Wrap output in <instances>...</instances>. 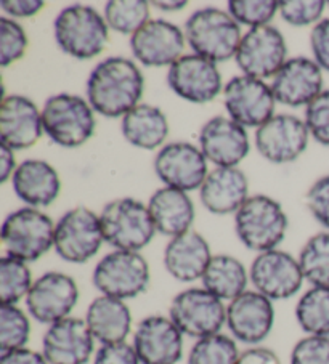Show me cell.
Instances as JSON below:
<instances>
[{"label": "cell", "instance_id": "cell-1", "mask_svg": "<svg viewBox=\"0 0 329 364\" xmlns=\"http://www.w3.org/2000/svg\"><path fill=\"white\" fill-rule=\"evenodd\" d=\"M145 77L134 60L110 56L92 69L87 79V102L108 119L124 117L140 105Z\"/></svg>", "mask_w": 329, "mask_h": 364}, {"label": "cell", "instance_id": "cell-2", "mask_svg": "<svg viewBox=\"0 0 329 364\" xmlns=\"http://www.w3.org/2000/svg\"><path fill=\"white\" fill-rule=\"evenodd\" d=\"M183 33L193 52L215 65L235 58L243 39L241 26L235 18L215 7L193 11L185 21Z\"/></svg>", "mask_w": 329, "mask_h": 364}, {"label": "cell", "instance_id": "cell-3", "mask_svg": "<svg viewBox=\"0 0 329 364\" xmlns=\"http://www.w3.org/2000/svg\"><path fill=\"white\" fill-rule=\"evenodd\" d=\"M55 41L66 55L75 60H92L103 52L110 41L105 16L90 5H69L53 23Z\"/></svg>", "mask_w": 329, "mask_h": 364}, {"label": "cell", "instance_id": "cell-4", "mask_svg": "<svg viewBox=\"0 0 329 364\" xmlns=\"http://www.w3.org/2000/svg\"><path fill=\"white\" fill-rule=\"evenodd\" d=\"M289 220L283 205L267 194H254L235 213V231L244 247L254 252L278 249L284 241Z\"/></svg>", "mask_w": 329, "mask_h": 364}, {"label": "cell", "instance_id": "cell-5", "mask_svg": "<svg viewBox=\"0 0 329 364\" xmlns=\"http://www.w3.org/2000/svg\"><path fill=\"white\" fill-rule=\"evenodd\" d=\"M105 242L115 250L140 252L157 233L148 205L134 198L110 200L100 213Z\"/></svg>", "mask_w": 329, "mask_h": 364}, {"label": "cell", "instance_id": "cell-6", "mask_svg": "<svg viewBox=\"0 0 329 364\" xmlns=\"http://www.w3.org/2000/svg\"><path fill=\"white\" fill-rule=\"evenodd\" d=\"M43 134L63 148H79L95 134V111L85 98L73 93L50 97L42 108Z\"/></svg>", "mask_w": 329, "mask_h": 364}, {"label": "cell", "instance_id": "cell-7", "mask_svg": "<svg viewBox=\"0 0 329 364\" xmlns=\"http://www.w3.org/2000/svg\"><path fill=\"white\" fill-rule=\"evenodd\" d=\"M55 225L47 213L23 207L9 213L2 223L5 255L23 262H36L55 247Z\"/></svg>", "mask_w": 329, "mask_h": 364}, {"label": "cell", "instance_id": "cell-8", "mask_svg": "<svg viewBox=\"0 0 329 364\" xmlns=\"http://www.w3.org/2000/svg\"><path fill=\"white\" fill-rule=\"evenodd\" d=\"M151 281L150 265L140 252L113 250L93 268L92 282L100 296L130 300L147 292Z\"/></svg>", "mask_w": 329, "mask_h": 364}, {"label": "cell", "instance_id": "cell-9", "mask_svg": "<svg viewBox=\"0 0 329 364\" xmlns=\"http://www.w3.org/2000/svg\"><path fill=\"white\" fill-rule=\"evenodd\" d=\"M169 318L183 336L204 338L219 334L226 324V306L204 287H188L172 299Z\"/></svg>", "mask_w": 329, "mask_h": 364}, {"label": "cell", "instance_id": "cell-10", "mask_svg": "<svg viewBox=\"0 0 329 364\" xmlns=\"http://www.w3.org/2000/svg\"><path fill=\"white\" fill-rule=\"evenodd\" d=\"M105 237L100 215L84 205L69 209L55 225V252L61 260L82 265L100 252Z\"/></svg>", "mask_w": 329, "mask_h": 364}, {"label": "cell", "instance_id": "cell-11", "mask_svg": "<svg viewBox=\"0 0 329 364\" xmlns=\"http://www.w3.org/2000/svg\"><path fill=\"white\" fill-rule=\"evenodd\" d=\"M79 297V286L73 276L63 272H47L34 281L28 294V315L37 323L52 326L71 316Z\"/></svg>", "mask_w": 329, "mask_h": 364}, {"label": "cell", "instance_id": "cell-12", "mask_svg": "<svg viewBox=\"0 0 329 364\" xmlns=\"http://www.w3.org/2000/svg\"><path fill=\"white\" fill-rule=\"evenodd\" d=\"M235 60L244 76L273 79L289 60L286 39L270 24L252 28L243 36Z\"/></svg>", "mask_w": 329, "mask_h": 364}, {"label": "cell", "instance_id": "cell-13", "mask_svg": "<svg viewBox=\"0 0 329 364\" xmlns=\"http://www.w3.org/2000/svg\"><path fill=\"white\" fill-rule=\"evenodd\" d=\"M249 279L254 291L273 302L294 297L306 281L299 260L280 249L257 254L251 263Z\"/></svg>", "mask_w": 329, "mask_h": 364}, {"label": "cell", "instance_id": "cell-14", "mask_svg": "<svg viewBox=\"0 0 329 364\" xmlns=\"http://www.w3.org/2000/svg\"><path fill=\"white\" fill-rule=\"evenodd\" d=\"M224 105L229 117L243 127H261L275 116L276 100L265 80L235 76L224 87Z\"/></svg>", "mask_w": 329, "mask_h": 364}, {"label": "cell", "instance_id": "cell-15", "mask_svg": "<svg viewBox=\"0 0 329 364\" xmlns=\"http://www.w3.org/2000/svg\"><path fill=\"white\" fill-rule=\"evenodd\" d=\"M155 172L166 186L188 193L199 190L209 175V168L199 146L188 141H172L157 151Z\"/></svg>", "mask_w": 329, "mask_h": 364}, {"label": "cell", "instance_id": "cell-16", "mask_svg": "<svg viewBox=\"0 0 329 364\" xmlns=\"http://www.w3.org/2000/svg\"><path fill=\"white\" fill-rule=\"evenodd\" d=\"M167 85L177 97L194 105L212 102L224 90L217 65L196 53L180 56L169 68Z\"/></svg>", "mask_w": 329, "mask_h": 364}, {"label": "cell", "instance_id": "cell-17", "mask_svg": "<svg viewBox=\"0 0 329 364\" xmlns=\"http://www.w3.org/2000/svg\"><path fill=\"white\" fill-rule=\"evenodd\" d=\"M306 121L294 114H275L257 129L256 148L271 164H289L299 159L308 146Z\"/></svg>", "mask_w": 329, "mask_h": 364}, {"label": "cell", "instance_id": "cell-18", "mask_svg": "<svg viewBox=\"0 0 329 364\" xmlns=\"http://www.w3.org/2000/svg\"><path fill=\"white\" fill-rule=\"evenodd\" d=\"M275 326L273 300L257 291H246L226 305V328L236 342L256 347Z\"/></svg>", "mask_w": 329, "mask_h": 364}, {"label": "cell", "instance_id": "cell-19", "mask_svg": "<svg viewBox=\"0 0 329 364\" xmlns=\"http://www.w3.org/2000/svg\"><path fill=\"white\" fill-rule=\"evenodd\" d=\"M185 43V33L162 18L150 20L130 36L132 55L147 68H170L183 56Z\"/></svg>", "mask_w": 329, "mask_h": 364}, {"label": "cell", "instance_id": "cell-20", "mask_svg": "<svg viewBox=\"0 0 329 364\" xmlns=\"http://www.w3.org/2000/svg\"><path fill=\"white\" fill-rule=\"evenodd\" d=\"M183 337L169 316L150 315L137 324L132 345L142 364H179Z\"/></svg>", "mask_w": 329, "mask_h": 364}, {"label": "cell", "instance_id": "cell-21", "mask_svg": "<svg viewBox=\"0 0 329 364\" xmlns=\"http://www.w3.org/2000/svg\"><path fill=\"white\" fill-rule=\"evenodd\" d=\"M95 337L85 319L69 316L48 326L42 355L48 364H87L95 356Z\"/></svg>", "mask_w": 329, "mask_h": 364}, {"label": "cell", "instance_id": "cell-22", "mask_svg": "<svg viewBox=\"0 0 329 364\" xmlns=\"http://www.w3.org/2000/svg\"><path fill=\"white\" fill-rule=\"evenodd\" d=\"M199 149L215 167H238L249 154L251 143L243 125L225 116H215L202 125Z\"/></svg>", "mask_w": 329, "mask_h": 364}, {"label": "cell", "instance_id": "cell-23", "mask_svg": "<svg viewBox=\"0 0 329 364\" xmlns=\"http://www.w3.org/2000/svg\"><path fill=\"white\" fill-rule=\"evenodd\" d=\"M276 103L289 108L308 106L323 92V69L307 56L289 58L271 80Z\"/></svg>", "mask_w": 329, "mask_h": 364}, {"label": "cell", "instance_id": "cell-24", "mask_svg": "<svg viewBox=\"0 0 329 364\" xmlns=\"http://www.w3.org/2000/svg\"><path fill=\"white\" fill-rule=\"evenodd\" d=\"M43 134L42 111L24 95L4 97L0 105V138L14 151L33 148Z\"/></svg>", "mask_w": 329, "mask_h": 364}, {"label": "cell", "instance_id": "cell-25", "mask_svg": "<svg viewBox=\"0 0 329 364\" xmlns=\"http://www.w3.org/2000/svg\"><path fill=\"white\" fill-rule=\"evenodd\" d=\"M199 199L214 215L236 213L249 199V180L238 167H215L199 188Z\"/></svg>", "mask_w": 329, "mask_h": 364}, {"label": "cell", "instance_id": "cell-26", "mask_svg": "<svg viewBox=\"0 0 329 364\" xmlns=\"http://www.w3.org/2000/svg\"><path fill=\"white\" fill-rule=\"evenodd\" d=\"M212 257L206 237L198 231L189 230L187 233L170 237L164 249L162 260L164 268L174 279L194 282L202 278Z\"/></svg>", "mask_w": 329, "mask_h": 364}, {"label": "cell", "instance_id": "cell-27", "mask_svg": "<svg viewBox=\"0 0 329 364\" xmlns=\"http://www.w3.org/2000/svg\"><path fill=\"white\" fill-rule=\"evenodd\" d=\"M11 186L28 207L41 209L52 205L61 191V180L56 168L42 159H26L18 164L11 177Z\"/></svg>", "mask_w": 329, "mask_h": 364}, {"label": "cell", "instance_id": "cell-28", "mask_svg": "<svg viewBox=\"0 0 329 364\" xmlns=\"http://www.w3.org/2000/svg\"><path fill=\"white\" fill-rule=\"evenodd\" d=\"M148 210L157 233L175 237L192 230L194 204L188 193L164 186L156 190L148 200Z\"/></svg>", "mask_w": 329, "mask_h": 364}, {"label": "cell", "instance_id": "cell-29", "mask_svg": "<svg viewBox=\"0 0 329 364\" xmlns=\"http://www.w3.org/2000/svg\"><path fill=\"white\" fill-rule=\"evenodd\" d=\"M84 319L95 341L101 345L127 342L132 332V311L125 300L95 297L87 306Z\"/></svg>", "mask_w": 329, "mask_h": 364}, {"label": "cell", "instance_id": "cell-30", "mask_svg": "<svg viewBox=\"0 0 329 364\" xmlns=\"http://www.w3.org/2000/svg\"><path fill=\"white\" fill-rule=\"evenodd\" d=\"M121 130L132 146L151 151L164 146L169 136V121L161 108L140 103L122 117Z\"/></svg>", "mask_w": 329, "mask_h": 364}, {"label": "cell", "instance_id": "cell-31", "mask_svg": "<svg viewBox=\"0 0 329 364\" xmlns=\"http://www.w3.org/2000/svg\"><path fill=\"white\" fill-rule=\"evenodd\" d=\"M249 281V269L241 260L229 254L214 255L201 278L202 287L224 302H231L248 291Z\"/></svg>", "mask_w": 329, "mask_h": 364}, {"label": "cell", "instance_id": "cell-32", "mask_svg": "<svg viewBox=\"0 0 329 364\" xmlns=\"http://www.w3.org/2000/svg\"><path fill=\"white\" fill-rule=\"evenodd\" d=\"M296 321L307 336L329 337V287L312 286L296 305Z\"/></svg>", "mask_w": 329, "mask_h": 364}, {"label": "cell", "instance_id": "cell-33", "mask_svg": "<svg viewBox=\"0 0 329 364\" xmlns=\"http://www.w3.org/2000/svg\"><path fill=\"white\" fill-rule=\"evenodd\" d=\"M297 260L310 286L329 287V231L308 237Z\"/></svg>", "mask_w": 329, "mask_h": 364}, {"label": "cell", "instance_id": "cell-34", "mask_svg": "<svg viewBox=\"0 0 329 364\" xmlns=\"http://www.w3.org/2000/svg\"><path fill=\"white\" fill-rule=\"evenodd\" d=\"M34 284L33 273L26 262L4 255L0 259V302L2 305H18L28 297Z\"/></svg>", "mask_w": 329, "mask_h": 364}, {"label": "cell", "instance_id": "cell-35", "mask_svg": "<svg viewBox=\"0 0 329 364\" xmlns=\"http://www.w3.org/2000/svg\"><path fill=\"white\" fill-rule=\"evenodd\" d=\"M150 5L145 0H111L106 2L103 16L108 28L124 36H134L150 21Z\"/></svg>", "mask_w": 329, "mask_h": 364}, {"label": "cell", "instance_id": "cell-36", "mask_svg": "<svg viewBox=\"0 0 329 364\" xmlns=\"http://www.w3.org/2000/svg\"><path fill=\"white\" fill-rule=\"evenodd\" d=\"M241 351L231 336L219 334L198 338L188 351V364H236Z\"/></svg>", "mask_w": 329, "mask_h": 364}, {"label": "cell", "instance_id": "cell-37", "mask_svg": "<svg viewBox=\"0 0 329 364\" xmlns=\"http://www.w3.org/2000/svg\"><path fill=\"white\" fill-rule=\"evenodd\" d=\"M31 338V319L18 305L0 306V353L26 348Z\"/></svg>", "mask_w": 329, "mask_h": 364}, {"label": "cell", "instance_id": "cell-38", "mask_svg": "<svg viewBox=\"0 0 329 364\" xmlns=\"http://www.w3.org/2000/svg\"><path fill=\"white\" fill-rule=\"evenodd\" d=\"M280 11V2L275 0H231L229 14L235 18L239 26L258 28L268 24Z\"/></svg>", "mask_w": 329, "mask_h": 364}, {"label": "cell", "instance_id": "cell-39", "mask_svg": "<svg viewBox=\"0 0 329 364\" xmlns=\"http://www.w3.org/2000/svg\"><path fill=\"white\" fill-rule=\"evenodd\" d=\"M29 39L24 28L14 18H0V66L9 68L26 55Z\"/></svg>", "mask_w": 329, "mask_h": 364}, {"label": "cell", "instance_id": "cell-40", "mask_svg": "<svg viewBox=\"0 0 329 364\" xmlns=\"http://www.w3.org/2000/svg\"><path fill=\"white\" fill-rule=\"evenodd\" d=\"M326 5L325 0H284L280 2V15L291 26L303 28L320 23Z\"/></svg>", "mask_w": 329, "mask_h": 364}, {"label": "cell", "instance_id": "cell-41", "mask_svg": "<svg viewBox=\"0 0 329 364\" xmlns=\"http://www.w3.org/2000/svg\"><path fill=\"white\" fill-rule=\"evenodd\" d=\"M307 129L316 141L329 146V90H323L312 103L306 106Z\"/></svg>", "mask_w": 329, "mask_h": 364}, {"label": "cell", "instance_id": "cell-42", "mask_svg": "<svg viewBox=\"0 0 329 364\" xmlns=\"http://www.w3.org/2000/svg\"><path fill=\"white\" fill-rule=\"evenodd\" d=\"M289 364H329V337H302L291 350Z\"/></svg>", "mask_w": 329, "mask_h": 364}, {"label": "cell", "instance_id": "cell-43", "mask_svg": "<svg viewBox=\"0 0 329 364\" xmlns=\"http://www.w3.org/2000/svg\"><path fill=\"white\" fill-rule=\"evenodd\" d=\"M307 205L315 220L329 231V175L318 178L310 186Z\"/></svg>", "mask_w": 329, "mask_h": 364}, {"label": "cell", "instance_id": "cell-44", "mask_svg": "<svg viewBox=\"0 0 329 364\" xmlns=\"http://www.w3.org/2000/svg\"><path fill=\"white\" fill-rule=\"evenodd\" d=\"M92 364H142L134 345L129 342L108 343L95 351Z\"/></svg>", "mask_w": 329, "mask_h": 364}, {"label": "cell", "instance_id": "cell-45", "mask_svg": "<svg viewBox=\"0 0 329 364\" xmlns=\"http://www.w3.org/2000/svg\"><path fill=\"white\" fill-rule=\"evenodd\" d=\"M310 48L316 65L329 73V18H323L313 26L310 33Z\"/></svg>", "mask_w": 329, "mask_h": 364}, {"label": "cell", "instance_id": "cell-46", "mask_svg": "<svg viewBox=\"0 0 329 364\" xmlns=\"http://www.w3.org/2000/svg\"><path fill=\"white\" fill-rule=\"evenodd\" d=\"M0 7L5 15L15 20V18H31L41 14L46 7V2L43 0H2Z\"/></svg>", "mask_w": 329, "mask_h": 364}, {"label": "cell", "instance_id": "cell-47", "mask_svg": "<svg viewBox=\"0 0 329 364\" xmlns=\"http://www.w3.org/2000/svg\"><path fill=\"white\" fill-rule=\"evenodd\" d=\"M236 364H283L280 356H278L273 350L267 347H249L241 351Z\"/></svg>", "mask_w": 329, "mask_h": 364}, {"label": "cell", "instance_id": "cell-48", "mask_svg": "<svg viewBox=\"0 0 329 364\" xmlns=\"http://www.w3.org/2000/svg\"><path fill=\"white\" fill-rule=\"evenodd\" d=\"M0 364H48L42 351L20 348L7 353H0Z\"/></svg>", "mask_w": 329, "mask_h": 364}, {"label": "cell", "instance_id": "cell-49", "mask_svg": "<svg viewBox=\"0 0 329 364\" xmlns=\"http://www.w3.org/2000/svg\"><path fill=\"white\" fill-rule=\"evenodd\" d=\"M16 159H15V151L9 148L7 144L0 143V183H7L11 180L14 173L16 171Z\"/></svg>", "mask_w": 329, "mask_h": 364}, {"label": "cell", "instance_id": "cell-50", "mask_svg": "<svg viewBox=\"0 0 329 364\" xmlns=\"http://www.w3.org/2000/svg\"><path fill=\"white\" fill-rule=\"evenodd\" d=\"M151 5L161 11H179L185 9L188 2L187 0H175V2H172V0H167V2H164V0H155Z\"/></svg>", "mask_w": 329, "mask_h": 364}, {"label": "cell", "instance_id": "cell-51", "mask_svg": "<svg viewBox=\"0 0 329 364\" xmlns=\"http://www.w3.org/2000/svg\"><path fill=\"white\" fill-rule=\"evenodd\" d=\"M328 5H329V2H328Z\"/></svg>", "mask_w": 329, "mask_h": 364}]
</instances>
